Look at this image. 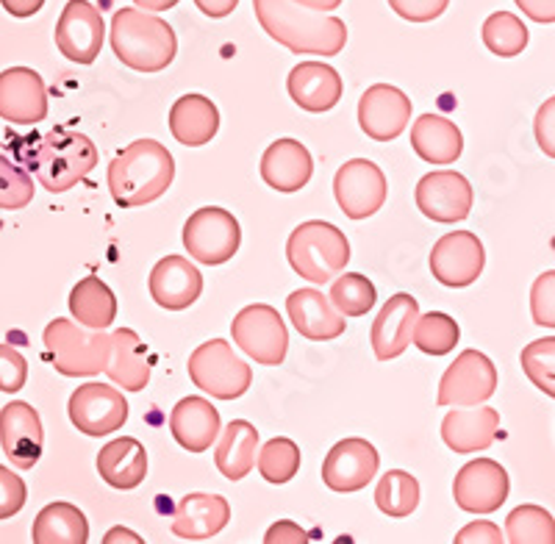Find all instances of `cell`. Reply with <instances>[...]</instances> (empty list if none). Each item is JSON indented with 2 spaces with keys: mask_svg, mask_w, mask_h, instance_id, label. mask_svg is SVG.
Instances as JSON below:
<instances>
[{
  "mask_svg": "<svg viewBox=\"0 0 555 544\" xmlns=\"http://www.w3.org/2000/svg\"><path fill=\"white\" fill-rule=\"evenodd\" d=\"M256 17L267 37L289 48L297 56H339L347 44L345 20L314 12L295 0H253Z\"/></svg>",
  "mask_w": 555,
  "mask_h": 544,
  "instance_id": "6da1fadb",
  "label": "cell"
},
{
  "mask_svg": "<svg viewBox=\"0 0 555 544\" xmlns=\"http://www.w3.org/2000/svg\"><path fill=\"white\" fill-rule=\"evenodd\" d=\"M176 178V158L162 142L137 140L112 158L108 192L122 209H137L158 200Z\"/></svg>",
  "mask_w": 555,
  "mask_h": 544,
  "instance_id": "7a4b0ae2",
  "label": "cell"
},
{
  "mask_svg": "<svg viewBox=\"0 0 555 544\" xmlns=\"http://www.w3.org/2000/svg\"><path fill=\"white\" fill-rule=\"evenodd\" d=\"M114 56L137 73H162L178 53V39L167 20L145 9H120L108 31Z\"/></svg>",
  "mask_w": 555,
  "mask_h": 544,
  "instance_id": "3957f363",
  "label": "cell"
},
{
  "mask_svg": "<svg viewBox=\"0 0 555 544\" xmlns=\"http://www.w3.org/2000/svg\"><path fill=\"white\" fill-rule=\"evenodd\" d=\"M98 167L95 142L78 131L56 128L31 153V170L37 181L53 195L69 192Z\"/></svg>",
  "mask_w": 555,
  "mask_h": 544,
  "instance_id": "277c9868",
  "label": "cell"
},
{
  "mask_svg": "<svg viewBox=\"0 0 555 544\" xmlns=\"http://www.w3.org/2000/svg\"><path fill=\"white\" fill-rule=\"evenodd\" d=\"M286 259L304 281L317 286L331 284L350 261V242L331 222L309 220L286 239Z\"/></svg>",
  "mask_w": 555,
  "mask_h": 544,
  "instance_id": "5b68a950",
  "label": "cell"
},
{
  "mask_svg": "<svg viewBox=\"0 0 555 544\" xmlns=\"http://www.w3.org/2000/svg\"><path fill=\"white\" fill-rule=\"evenodd\" d=\"M42 339L56 373L67 378L106 373L112 359V336L106 331L83 328V325L78 328V323L56 316L53 323H48Z\"/></svg>",
  "mask_w": 555,
  "mask_h": 544,
  "instance_id": "8992f818",
  "label": "cell"
},
{
  "mask_svg": "<svg viewBox=\"0 0 555 544\" xmlns=\"http://www.w3.org/2000/svg\"><path fill=\"white\" fill-rule=\"evenodd\" d=\"M186 370L192 384L217 400L242 398L253 384V370L225 339H208L192 350Z\"/></svg>",
  "mask_w": 555,
  "mask_h": 544,
  "instance_id": "52a82bcc",
  "label": "cell"
},
{
  "mask_svg": "<svg viewBox=\"0 0 555 544\" xmlns=\"http://www.w3.org/2000/svg\"><path fill=\"white\" fill-rule=\"evenodd\" d=\"M231 336L242 353L264 367H278L289 350V334H286L284 320L278 309L267 303L245 306L231 323Z\"/></svg>",
  "mask_w": 555,
  "mask_h": 544,
  "instance_id": "ba28073f",
  "label": "cell"
},
{
  "mask_svg": "<svg viewBox=\"0 0 555 544\" xmlns=\"http://www.w3.org/2000/svg\"><path fill=\"white\" fill-rule=\"evenodd\" d=\"M242 245L240 222L234 215L217 206H206L190 215L183 225V247L190 259L201 261L208 267H220L236 256Z\"/></svg>",
  "mask_w": 555,
  "mask_h": 544,
  "instance_id": "9c48e42d",
  "label": "cell"
},
{
  "mask_svg": "<svg viewBox=\"0 0 555 544\" xmlns=\"http://www.w3.org/2000/svg\"><path fill=\"white\" fill-rule=\"evenodd\" d=\"M334 195L345 217L366 220L384 209L389 184L378 165L366 161V158H350L336 170Z\"/></svg>",
  "mask_w": 555,
  "mask_h": 544,
  "instance_id": "30bf717a",
  "label": "cell"
},
{
  "mask_svg": "<svg viewBox=\"0 0 555 544\" xmlns=\"http://www.w3.org/2000/svg\"><path fill=\"white\" fill-rule=\"evenodd\" d=\"M498 392V367L480 350H464L439 380V405H480Z\"/></svg>",
  "mask_w": 555,
  "mask_h": 544,
  "instance_id": "8fae6325",
  "label": "cell"
},
{
  "mask_svg": "<svg viewBox=\"0 0 555 544\" xmlns=\"http://www.w3.org/2000/svg\"><path fill=\"white\" fill-rule=\"evenodd\" d=\"M69 423L83 437H112L128 423V400L108 384H83L69 398Z\"/></svg>",
  "mask_w": 555,
  "mask_h": 544,
  "instance_id": "7c38bea8",
  "label": "cell"
},
{
  "mask_svg": "<svg viewBox=\"0 0 555 544\" xmlns=\"http://www.w3.org/2000/svg\"><path fill=\"white\" fill-rule=\"evenodd\" d=\"M53 37L64 59L73 64H92L106 42V23L89 0H69Z\"/></svg>",
  "mask_w": 555,
  "mask_h": 544,
  "instance_id": "4fadbf2b",
  "label": "cell"
},
{
  "mask_svg": "<svg viewBox=\"0 0 555 544\" xmlns=\"http://www.w3.org/2000/svg\"><path fill=\"white\" fill-rule=\"evenodd\" d=\"M416 209L434 222H461L473 211V184L455 170H436L416 184Z\"/></svg>",
  "mask_w": 555,
  "mask_h": 544,
  "instance_id": "5bb4252c",
  "label": "cell"
},
{
  "mask_svg": "<svg viewBox=\"0 0 555 544\" xmlns=\"http://www.w3.org/2000/svg\"><path fill=\"white\" fill-rule=\"evenodd\" d=\"M486 264L483 245L469 231H453L439 236L430 250V272L434 279L450 289H464L480 279Z\"/></svg>",
  "mask_w": 555,
  "mask_h": 544,
  "instance_id": "9a60e30c",
  "label": "cell"
},
{
  "mask_svg": "<svg viewBox=\"0 0 555 544\" xmlns=\"http://www.w3.org/2000/svg\"><path fill=\"white\" fill-rule=\"evenodd\" d=\"M508 472L492 458H473L459 469L453 481V497L461 511L492 514L508 497Z\"/></svg>",
  "mask_w": 555,
  "mask_h": 544,
  "instance_id": "2e32d148",
  "label": "cell"
},
{
  "mask_svg": "<svg viewBox=\"0 0 555 544\" xmlns=\"http://www.w3.org/2000/svg\"><path fill=\"white\" fill-rule=\"evenodd\" d=\"M380 467L378 450L366 439L350 437L336 442L322 462V481L331 492H359L366 483L375 481Z\"/></svg>",
  "mask_w": 555,
  "mask_h": 544,
  "instance_id": "e0dca14e",
  "label": "cell"
},
{
  "mask_svg": "<svg viewBox=\"0 0 555 544\" xmlns=\"http://www.w3.org/2000/svg\"><path fill=\"white\" fill-rule=\"evenodd\" d=\"M411 108L414 103L409 101L403 89L391 87V83H375L359 101V126L375 142L398 140L409 128Z\"/></svg>",
  "mask_w": 555,
  "mask_h": 544,
  "instance_id": "ac0fdd59",
  "label": "cell"
},
{
  "mask_svg": "<svg viewBox=\"0 0 555 544\" xmlns=\"http://www.w3.org/2000/svg\"><path fill=\"white\" fill-rule=\"evenodd\" d=\"M0 117L14 126H37L48 117V87L31 67L0 73Z\"/></svg>",
  "mask_w": 555,
  "mask_h": 544,
  "instance_id": "d6986e66",
  "label": "cell"
},
{
  "mask_svg": "<svg viewBox=\"0 0 555 544\" xmlns=\"http://www.w3.org/2000/svg\"><path fill=\"white\" fill-rule=\"evenodd\" d=\"M0 444L17 469H34L42 458L44 428L39 412L23 400H12L0 412Z\"/></svg>",
  "mask_w": 555,
  "mask_h": 544,
  "instance_id": "ffe728a7",
  "label": "cell"
},
{
  "mask_svg": "<svg viewBox=\"0 0 555 544\" xmlns=\"http://www.w3.org/2000/svg\"><path fill=\"white\" fill-rule=\"evenodd\" d=\"M286 314H289L297 334L311 339V342L339 339L347 328V316L314 286L292 292L289 298H286Z\"/></svg>",
  "mask_w": 555,
  "mask_h": 544,
  "instance_id": "44dd1931",
  "label": "cell"
},
{
  "mask_svg": "<svg viewBox=\"0 0 555 544\" xmlns=\"http://www.w3.org/2000/svg\"><path fill=\"white\" fill-rule=\"evenodd\" d=\"M416 316H420V303L411 295H405V292H398V295H391L386 300L384 309L375 316L373 334H370L375 359L391 361L411 348Z\"/></svg>",
  "mask_w": 555,
  "mask_h": 544,
  "instance_id": "7402d4cb",
  "label": "cell"
},
{
  "mask_svg": "<svg viewBox=\"0 0 555 544\" xmlns=\"http://www.w3.org/2000/svg\"><path fill=\"white\" fill-rule=\"evenodd\" d=\"M500 414L489 405H453V412L442 419V439L453 453L469 456L492 448L498 439Z\"/></svg>",
  "mask_w": 555,
  "mask_h": 544,
  "instance_id": "603a6c76",
  "label": "cell"
},
{
  "mask_svg": "<svg viewBox=\"0 0 555 544\" xmlns=\"http://www.w3.org/2000/svg\"><path fill=\"white\" fill-rule=\"evenodd\" d=\"M147 286H151V298L156 300V306L167 311H183L201 298L203 275L190 259L167 256L153 267Z\"/></svg>",
  "mask_w": 555,
  "mask_h": 544,
  "instance_id": "cb8c5ba5",
  "label": "cell"
},
{
  "mask_svg": "<svg viewBox=\"0 0 555 544\" xmlns=\"http://www.w3.org/2000/svg\"><path fill=\"white\" fill-rule=\"evenodd\" d=\"M314 158L309 147L297 140H275L261 156V178L275 192H300L311 181Z\"/></svg>",
  "mask_w": 555,
  "mask_h": 544,
  "instance_id": "d4e9b609",
  "label": "cell"
},
{
  "mask_svg": "<svg viewBox=\"0 0 555 544\" xmlns=\"http://www.w3.org/2000/svg\"><path fill=\"white\" fill-rule=\"evenodd\" d=\"M286 87H289L292 101L304 112H311V115L331 112L341 101V92H345L341 76L325 62H300L289 73Z\"/></svg>",
  "mask_w": 555,
  "mask_h": 544,
  "instance_id": "484cf974",
  "label": "cell"
},
{
  "mask_svg": "<svg viewBox=\"0 0 555 544\" xmlns=\"http://www.w3.org/2000/svg\"><path fill=\"white\" fill-rule=\"evenodd\" d=\"M222 423L211 400L206 398H183L178 400L170 414V433L183 450L190 453H206L220 437Z\"/></svg>",
  "mask_w": 555,
  "mask_h": 544,
  "instance_id": "4316f807",
  "label": "cell"
},
{
  "mask_svg": "<svg viewBox=\"0 0 555 544\" xmlns=\"http://www.w3.org/2000/svg\"><path fill=\"white\" fill-rule=\"evenodd\" d=\"M231 522V506L222 494L192 492L186 494L172 517V533L178 539H211Z\"/></svg>",
  "mask_w": 555,
  "mask_h": 544,
  "instance_id": "83f0119b",
  "label": "cell"
},
{
  "mask_svg": "<svg viewBox=\"0 0 555 544\" xmlns=\"http://www.w3.org/2000/svg\"><path fill=\"white\" fill-rule=\"evenodd\" d=\"M106 375L122 392H142L147 387V380H151V359H147V345L139 339L137 331H114L112 359H108Z\"/></svg>",
  "mask_w": 555,
  "mask_h": 544,
  "instance_id": "f1b7e54d",
  "label": "cell"
},
{
  "mask_svg": "<svg viewBox=\"0 0 555 544\" xmlns=\"http://www.w3.org/2000/svg\"><path fill=\"white\" fill-rule=\"evenodd\" d=\"M411 147L428 165L444 167L459 161V156L464 153V137L448 117L423 115L411 126Z\"/></svg>",
  "mask_w": 555,
  "mask_h": 544,
  "instance_id": "f546056e",
  "label": "cell"
},
{
  "mask_svg": "<svg viewBox=\"0 0 555 544\" xmlns=\"http://www.w3.org/2000/svg\"><path fill=\"white\" fill-rule=\"evenodd\" d=\"M98 472L112 489H137L147 475V450L145 444L131 437L112 439L98 453Z\"/></svg>",
  "mask_w": 555,
  "mask_h": 544,
  "instance_id": "4dcf8cb0",
  "label": "cell"
},
{
  "mask_svg": "<svg viewBox=\"0 0 555 544\" xmlns=\"http://www.w3.org/2000/svg\"><path fill=\"white\" fill-rule=\"evenodd\" d=\"M220 131V112L206 95H183L170 108V133L186 147H203Z\"/></svg>",
  "mask_w": 555,
  "mask_h": 544,
  "instance_id": "1f68e13d",
  "label": "cell"
},
{
  "mask_svg": "<svg viewBox=\"0 0 555 544\" xmlns=\"http://www.w3.org/2000/svg\"><path fill=\"white\" fill-rule=\"evenodd\" d=\"M256 453H259V430H256V425L247 423V419H234L217 437L215 464L222 478L242 481L256 467Z\"/></svg>",
  "mask_w": 555,
  "mask_h": 544,
  "instance_id": "d6a6232c",
  "label": "cell"
},
{
  "mask_svg": "<svg viewBox=\"0 0 555 544\" xmlns=\"http://www.w3.org/2000/svg\"><path fill=\"white\" fill-rule=\"evenodd\" d=\"M31 539L37 544H87V517L73 503H48L34 519Z\"/></svg>",
  "mask_w": 555,
  "mask_h": 544,
  "instance_id": "836d02e7",
  "label": "cell"
},
{
  "mask_svg": "<svg viewBox=\"0 0 555 544\" xmlns=\"http://www.w3.org/2000/svg\"><path fill=\"white\" fill-rule=\"evenodd\" d=\"M69 314L83 328L106 331L117 316V298L101 279L89 275L69 292Z\"/></svg>",
  "mask_w": 555,
  "mask_h": 544,
  "instance_id": "e575fe53",
  "label": "cell"
},
{
  "mask_svg": "<svg viewBox=\"0 0 555 544\" xmlns=\"http://www.w3.org/2000/svg\"><path fill=\"white\" fill-rule=\"evenodd\" d=\"M375 506L386 517L403 519L420 506V481L405 469H389L375 487Z\"/></svg>",
  "mask_w": 555,
  "mask_h": 544,
  "instance_id": "d590c367",
  "label": "cell"
},
{
  "mask_svg": "<svg viewBox=\"0 0 555 544\" xmlns=\"http://www.w3.org/2000/svg\"><path fill=\"white\" fill-rule=\"evenodd\" d=\"M505 539L512 544H555V519L542 506L525 503L505 519Z\"/></svg>",
  "mask_w": 555,
  "mask_h": 544,
  "instance_id": "8d00e7d4",
  "label": "cell"
},
{
  "mask_svg": "<svg viewBox=\"0 0 555 544\" xmlns=\"http://www.w3.org/2000/svg\"><path fill=\"white\" fill-rule=\"evenodd\" d=\"M459 323L450 314H444V311H430V314L416 316L411 342H414L416 350H423L425 355H448L459 345Z\"/></svg>",
  "mask_w": 555,
  "mask_h": 544,
  "instance_id": "74e56055",
  "label": "cell"
},
{
  "mask_svg": "<svg viewBox=\"0 0 555 544\" xmlns=\"http://www.w3.org/2000/svg\"><path fill=\"white\" fill-rule=\"evenodd\" d=\"M483 44L494 56L514 59L528 48V28L512 12H494L483 23Z\"/></svg>",
  "mask_w": 555,
  "mask_h": 544,
  "instance_id": "f35d334b",
  "label": "cell"
},
{
  "mask_svg": "<svg viewBox=\"0 0 555 544\" xmlns=\"http://www.w3.org/2000/svg\"><path fill=\"white\" fill-rule=\"evenodd\" d=\"M300 448H297L292 439L286 437H275L270 439L267 444H261V450L256 453V467H259L261 478L267 483H289L297 472H300Z\"/></svg>",
  "mask_w": 555,
  "mask_h": 544,
  "instance_id": "ab89813d",
  "label": "cell"
},
{
  "mask_svg": "<svg viewBox=\"0 0 555 544\" xmlns=\"http://www.w3.org/2000/svg\"><path fill=\"white\" fill-rule=\"evenodd\" d=\"M328 298L345 316H364L366 311L373 309L375 300H378V289H375V284L366 275H359V272H339L331 281Z\"/></svg>",
  "mask_w": 555,
  "mask_h": 544,
  "instance_id": "60d3db41",
  "label": "cell"
},
{
  "mask_svg": "<svg viewBox=\"0 0 555 544\" xmlns=\"http://www.w3.org/2000/svg\"><path fill=\"white\" fill-rule=\"evenodd\" d=\"M519 361H522V370L530 384L555 400V336H544V339L530 342L519 355Z\"/></svg>",
  "mask_w": 555,
  "mask_h": 544,
  "instance_id": "b9f144b4",
  "label": "cell"
},
{
  "mask_svg": "<svg viewBox=\"0 0 555 544\" xmlns=\"http://www.w3.org/2000/svg\"><path fill=\"white\" fill-rule=\"evenodd\" d=\"M34 200V178L17 167L12 158L0 156V209H26Z\"/></svg>",
  "mask_w": 555,
  "mask_h": 544,
  "instance_id": "7bdbcfd3",
  "label": "cell"
},
{
  "mask_svg": "<svg viewBox=\"0 0 555 544\" xmlns=\"http://www.w3.org/2000/svg\"><path fill=\"white\" fill-rule=\"evenodd\" d=\"M530 314L542 328H555V270L542 272L530 286Z\"/></svg>",
  "mask_w": 555,
  "mask_h": 544,
  "instance_id": "ee69618b",
  "label": "cell"
},
{
  "mask_svg": "<svg viewBox=\"0 0 555 544\" xmlns=\"http://www.w3.org/2000/svg\"><path fill=\"white\" fill-rule=\"evenodd\" d=\"M28 380L26 355L14 350L12 345H0V392H20Z\"/></svg>",
  "mask_w": 555,
  "mask_h": 544,
  "instance_id": "f6af8a7d",
  "label": "cell"
},
{
  "mask_svg": "<svg viewBox=\"0 0 555 544\" xmlns=\"http://www.w3.org/2000/svg\"><path fill=\"white\" fill-rule=\"evenodd\" d=\"M28 501L26 481L17 472L0 464V519H9L23 511Z\"/></svg>",
  "mask_w": 555,
  "mask_h": 544,
  "instance_id": "bcb514c9",
  "label": "cell"
},
{
  "mask_svg": "<svg viewBox=\"0 0 555 544\" xmlns=\"http://www.w3.org/2000/svg\"><path fill=\"white\" fill-rule=\"evenodd\" d=\"M389 7L409 23H430L448 12L450 0H389Z\"/></svg>",
  "mask_w": 555,
  "mask_h": 544,
  "instance_id": "7dc6e473",
  "label": "cell"
},
{
  "mask_svg": "<svg viewBox=\"0 0 555 544\" xmlns=\"http://www.w3.org/2000/svg\"><path fill=\"white\" fill-rule=\"evenodd\" d=\"M533 133H537V142L544 151V156L555 158V95L539 106L537 120H533Z\"/></svg>",
  "mask_w": 555,
  "mask_h": 544,
  "instance_id": "c3c4849f",
  "label": "cell"
},
{
  "mask_svg": "<svg viewBox=\"0 0 555 544\" xmlns=\"http://www.w3.org/2000/svg\"><path fill=\"white\" fill-rule=\"evenodd\" d=\"M503 539H505L503 531H500L494 522H489V519H478V522H469V526H464L459 533H455V542H459V544H469V542L500 544Z\"/></svg>",
  "mask_w": 555,
  "mask_h": 544,
  "instance_id": "681fc988",
  "label": "cell"
},
{
  "mask_svg": "<svg viewBox=\"0 0 555 544\" xmlns=\"http://www.w3.org/2000/svg\"><path fill=\"white\" fill-rule=\"evenodd\" d=\"M267 544H306L309 542V533L304 528L292 522V519H278L272 522L270 531L264 533Z\"/></svg>",
  "mask_w": 555,
  "mask_h": 544,
  "instance_id": "f907efd6",
  "label": "cell"
},
{
  "mask_svg": "<svg viewBox=\"0 0 555 544\" xmlns=\"http://www.w3.org/2000/svg\"><path fill=\"white\" fill-rule=\"evenodd\" d=\"M533 23H555V0H514Z\"/></svg>",
  "mask_w": 555,
  "mask_h": 544,
  "instance_id": "816d5d0a",
  "label": "cell"
},
{
  "mask_svg": "<svg viewBox=\"0 0 555 544\" xmlns=\"http://www.w3.org/2000/svg\"><path fill=\"white\" fill-rule=\"evenodd\" d=\"M195 7L201 9L206 17L222 20L228 14H234V9L240 7V0H195Z\"/></svg>",
  "mask_w": 555,
  "mask_h": 544,
  "instance_id": "f5cc1de1",
  "label": "cell"
},
{
  "mask_svg": "<svg viewBox=\"0 0 555 544\" xmlns=\"http://www.w3.org/2000/svg\"><path fill=\"white\" fill-rule=\"evenodd\" d=\"M0 3H3V9H7L12 17H20V20L34 17V14L44 7V0H0Z\"/></svg>",
  "mask_w": 555,
  "mask_h": 544,
  "instance_id": "db71d44e",
  "label": "cell"
},
{
  "mask_svg": "<svg viewBox=\"0 0 555 544\" xmlns=\"http://www.w3.org/2000/svg\"><path fill=\"white\" fill-rule=\"evenodd\" d=\"M103 542L106 544H114V542H131V544H142V536L133 531H126V528H114V531H108L106 536H103Z\"/></svg>",
  "mask_w": 555,
  "mask_h": 544,
  "instance_id": "11a10c76",
  "label": "cell"
},
{
  "mask_svg": "<svg viewBox=\"0 0 555 544\" xmlns=\"http://www.w3.org/2000/svg\"><path fill=\"white\" fill-rule=\"evenodd\" d=\"M133 3H137V9H145V12L158 14V12H167V9L178 7L181 0H133Z\"/></svg>",
  "mask_w": 555,
  "mask_h": 544,
  "instance_id": "9f6ffc18",
  "label": "cell"
},
{
  "mask_svg": "<svg viewBox=\"0 0 555 544\" xmlns=\"http://www.w3.org/2000/svg\"><path fill=\"white\" fill-rule=\"evenodd\" d=\"M300 7L306 9H314V12H336L341 7V0H295Z\"/></svg>",
  "mask_w": 555,
  "mask_h": 544,
  "instance_id": "6f0895ef",
  "label": "cell"
}]
</instances>
